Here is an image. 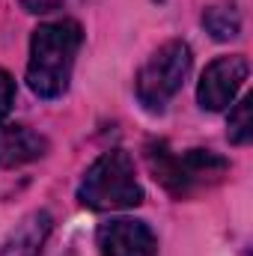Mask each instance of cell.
<instances>
[{
	"label": "cell",
	"instance_id": "obj_1",
	"mask_svg": "<svg viewBox=\"0 0 253 256\" xmlns=\"http://www.w3.org/2000/svg\"><path fill=\"white\" fill-rule=\"evenodd\" d=\"M84 30L78 21H48L33 30L30 60H27V84L39 98H60L68 90L74 57L80 51Z\"/></svg>",
	"mask_w": 253,
	"mask_h": 256
},
{
	"label": "cell",
	"instance_id": "obj_2",
	"mask_svg": "<svg viewBox=\"0 0 253 256\" xmlns=\"http://www.w3.org/2000/svg\"><path fill=\"white\" fill-rule=\"evenodd\" d=\"M146 164L173 196H190L202 188H212L230 170V161L212 149H188L179 155L164 140H152L146 146Z\"/></svg>",
	"mask_w": 253,
	"mask_h": 256
},
{
	"label": "cell",
	"instance_id": "obj_3",
	"mask_svg": "<svg viewBox=\"0 0 253 256\" xmlns=\"http://www.w3.org/2000/svg\"><path fill=\"white\" fill-rule=\"evenodd\" d=\"M78 200L92 212H120L143 202V188L137 182L134 161L126 149L104 152L90 164L78 185Z\"/></svg>",
	"mask_w": 253,
	"mask_h": 256
},
{
	"label": "cell",
	"instance_id": "obj_4",
	"mask_svg": "<svg viewBox=\"0 0 253 256\" xmlns=\"http://www.w3.org/2000/svg\"><path fill=\"white\" fill-rule=\"evenodd\" d=\"M190 63H194V57H190V48L185 42L173 39V42L161 45L137 72L134 90H137L140 104L149 114H161L167 108V102L182 90L190 72Z\"/></svg>",
	"mask_w": 253,
	"mask_h": 256
},
{
	"label": "cell",
	"instance_id": "obj_5",
	"mask_svg": "<svg viewBox=\"0 0 253 256\" xmlns=\"http://www.w3.org/2000/svg\"><path fill=\"white\" fill-rule=\"evenodd\" d=\"M248 72H250V66H248V57H242V54L218 57L214 63H208V68L200 78V86H196L200 108L212 110V114L214 110H226L236 102L238 90L244 86Z\"/></svg>",
	"mask_w": 253,
	"mask_h": 256
},
{
	"label": "cell",
	"instance_id": "obj_6",
	"mask_svg": "<svg viewBox=\"0 0 253 256\" xmlns=\"http://www.w3.org/2000/svg\"><path fill=\"white\" fill-rule=\"evenodd\" d=\"M96 244L102 256H155L158 238L146 220L134 218H114L98 226Z\"/></svg>",
	"mask_w": 253,
	"mask_h": 256
},
{
	"label": "cell",
	"instance_id": "obj_7",
	"mask_svg": "<svg viewBox=\"0 0 253 256\" xmlns=\"http://www.w3.org/2000/svg\"><path fill=\"white\" fill-rule=\"evenodd\" d=\"M51 226H54L51 212H45V208L30 212L6 236V242L0 244V256H39L45 242H48V236H51Z\"/></svg>",
	"mask_w": 253,
	"mask_h": 256
},
{
	"label": "cell",
	"instance_id": "obj_8",
	"mask_svg": "<svg viewBox=\"0 0 253 256\" xmlns=\"http://www.w3.org/2000/svg\"><path fill=\"white\" fill-rule=\"evenodd\" d=\"M48 152V140L27 126L0 128V167H21Z\"/></svg>",
	"mask_w": 253,
	"mask_h": 256
},
{
	"label": "cell",
	"instance_id": "obj_9",
	"mask_svg": "<svg viewBox=\"0 0 253 256\" xmlns=\"http://www.w3.org/2000/svg\"><path fill=\"white\" fill-rule=\"evenodd\" d=\"M202 27L212 33V39L218 42H230L242 33V12L236 9V3L230 0H220V3H212L206 12H202Z\"/></svg>",
	"mask_w": 253,
	"mask_h": 256
},
{
	"label": "cell",
	"instance_id": "obj_10",
	"mask_svg": "<svg viewBox=\"0 0 253 256\" xmlns=\"http://www.w3.org/2000/svg\"><path fill=\"white\" fill-rule=\"evenodd\" d=\"M250 98H242L232 110H230V122H226V134L236 146H244L253 137V120H250Z\"/></svg>",
	"mask_w": 253,
	"mask_h": 256
},
{
	"label": "cell",
	"instance_id": "obj_11",
	"mask_svg": "<svg viewBox=\"0 0 253 256\" xmlns=\"http://www.w3.org/2000/svg\"><path fill=\"white\" fill-rule=\"evenodd\" d=\"M12 104H15V80L6 68H0V122L9 116Z\"/></svg>",
	"mask_w": 253,
	"mask_h": 256
},
{
	"label": "cell",
	"instance_id": "obj_12",
	"mask_svg": "<svg viewBox=\"0 0 253 256\" xmlns=\"http://www.w3.org/2000/svg\"><path fill=\"white\" fill-rule=\"evenodd\" d=\"M68 0H21V6L33 15H45V12H54V9H63Z\"/></svg>",
	"mask_w": 253,
	"mask_h": 256
}]
</instances>
